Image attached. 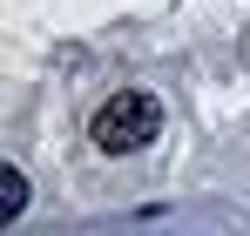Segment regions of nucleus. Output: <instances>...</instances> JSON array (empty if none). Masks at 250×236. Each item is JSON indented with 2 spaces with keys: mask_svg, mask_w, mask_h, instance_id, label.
<instances>
[{
  "mask_svg": "<svg viewBox=\"0 0 250 236\" xmlns=\"http://www.w3.org/2000/svg\"><path fill=\"white\" fill-rule=\"evenodd\" d=\"M88 135H95L102 156H135V149H149V142L163 135V101H156L149 88H122V95H108V101L95 108Z\"/></svg>",
  "mask_w": 250,
  "mask_h": 236,
  "instance_id": "1",
  "label": "nucleus"
},
{
  "mask_svg": "<svg viewBox=\"0 0 250 236\" xmlns=\"http://www.w3.org/2000/svg\"><path fill=\"white\" fill-rule=\"evenodd\" d=\"M21 209H27V176H21V169H14V162H7V169H0V216H7V223H14V216H21Z\"/></svg>",
  "mask_w": 250,
  "mask_h": 236,
  "instance_id": "2",
  "label": "nucleus"
}]
</instances>
